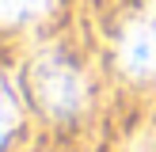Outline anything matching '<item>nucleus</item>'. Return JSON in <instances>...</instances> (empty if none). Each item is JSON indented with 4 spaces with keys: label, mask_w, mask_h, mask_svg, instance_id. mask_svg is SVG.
Returning a JSON list of instances; mask_svg holds the SVG:
<instances>
[{
    "label": "nucleus",
    "mask_w": 156,
    "mask_h": 152,
    "mask_svg": "<svg viewBox=\"0 0 156 152\" xmlns=\"http://www.w3.org/2000/svg\"><path fill=\"white\" fill-rule=\"evenodd\" d=\"M118 68L133 80H149L156 76V23L137 19L122 30L118 38Z\"/></svg>",
    "instance_id": "f03ea898"
},
{
    "label": "nucleus",
    "mask_w": 156,
    "mask_h": 152,
    "mask_svg": "<svg viewBox=\"0 0 156 152\" xmlns=\"http://www.w3.org/2000/svg\"><path fill=\"white\" fill-rule=\"evenodd\" d=\"M34 91L38 103L57 118H69L84 106V76L57 53H46L34 65Z\"/></svg>",
    "instance_id": "f257e3e1"
},
{
    "label": "nucleus",
    "mask_w": 156,
    "mask_h": 152,
    "mask_svg": "<svg viewBox=\"0 0 156 152\" xmlns=\"http://www.w3.org/2000/svg\"><path fill=\"white\" fill-rule=\"evenodd\" d=\"M50 8V0H0V15L4 23H23V19H34Z\"/></svg>",
    "instance_id": "7ed1b4c3"
},
{
    "label": "nucleus",
    "mask_w": 156,
    "mask_h": 152,
    "mask_svg": "<svg viewBox=\"0 0 156 152\" xmlns=\"http://www.w3.org/2000/svg\"><path fill=\"white\" fill-rule=\"evenodd\" d=\"M152 4H156V0H152Z\"/></svg>",
    "instance_id": "39448f33"
},
{
    "label": "nucleus",
    "mask_w": 156,
    "mask_h": 152,
    "mask_svg": "<svg viewBox=\"0 0 156 152\" xmlns=\"http://www.w3.org/2000/svg\"><path fill=\"white\" fill-rule=\"evenodd\" d=\"M15 122H19V106H15V91H12V84H4V137H12Z\"/></svg>",
    "instance_id": "20e7f679"
}]
</instances>
